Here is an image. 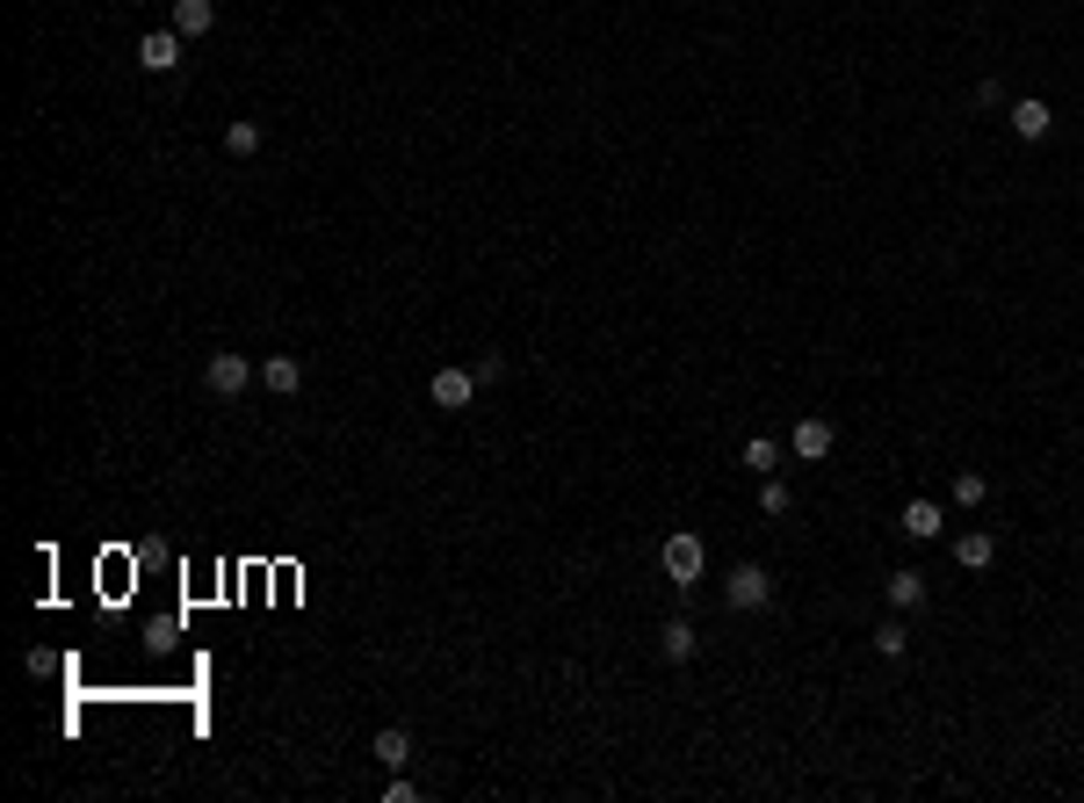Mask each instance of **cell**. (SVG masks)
<instances>
[{"label": "cell", "instance_id": "obj_13", "mask_svg": "<svg viewBox=\"0 0 1084 803\" xmlns=\"http://www.w3.org/2000/svg\"><path fill=\"white\" fill-rule=\"evenodd\" d=\"M831 420H795V456H803V464H825L831 456Z\"/></svg>", "mask_w": 1084, "mask_h": 803}, {"label": "cell", "instance_id": "obj_3", "mask_svg": "<svg viewBox=\"0 0 1084 803\" xmlns=\"http://www.w3.org/2000/svg\"><path fill=\"white\" fill-rule=\"evenodd\" d=\"M203 384L217 391V399H246V384H260V369L246 363L239 348H217V355L203 363Z\"/></svg>", "mask_w": 1084, "mask_h": 803}, {"label": "cell", "instance_id": "obj_9", "mask_svg": "<svg viewBox=\"0 0 1084 803\" xmlns=\"http://www.w3.org/2000/svg\"><path fill=\"white\" fill-rule=\"evenodd\" d=\"M658 651H666V659H672V666H688V659H694V651H702V629H694V623H688V615H672V623H666V629H658Z\"/></svg>", "mask_w": 1084, "mask_h": 803}, {"label": "cell", "instance_id": "obj_19", "mask_svg": "<svg viewBox=\"0 0 1084 803\" xmlns=\"http://www.w3.org/2000/svg\"><path fill=\"white\" fill-rule=\"evenodd\" d=\"M795 506V492L781 486V478H767V486H759V514H789Z\"/></svg>", "mask_w": 1084, "mask_h": 803}, {"label": "cell", "instance_id": "obj_12", "mask_svg": "<svg viewBox=\"0 0 1084 803\" xmlns=\"http://www.w3.org/2000/svg\"><path fill=\"white\" fill-rule=\"evenodd\" d=\"M174 30H181V36H210V30H217V0H174Z\"/></svg>", "mask_w": 1084, "mask_h": 803}, {"label": "cell", "instance_id": "obj_11", "mask_svg": "<svg viewBox=\"0 0 1084 803\" xmlns=\"http://www.w3.org/2000/svg\"><path fill=\"white\" fill-rule=\"evenodd\" d=\"M369 752L383 760V774H398L405 760H413V732H405V724H383V732L369 738Z\"/></svg>", "mask_w": 1084, "mask_h": 803}, {"label": "cell", "instance_id": "obj_14", "mask_svg": "<svg viewBox=\"0 0 1084 803\" xmlns=\"http://www.w3.org/2000/svg\"><path fill=\"white\" fill-rule=\"evenodd\" d=\"M781 456H789V449H781L774 435H752V442L738 449V464H745L752 478H774V471H781Z\"/></svg>", "mask_w": 1084, "mask_h": 803}, {"label": "cell", "instance_id": "obj_4", "mask_svg": "<svg viewBox=\"0 0 1084 803\" xmlns=\"http://www.w3.org/2000/svg\"><path fill=\"white\" fill-rule=\"evenodd\" d=\"M427 399H434V405H448V413H463V405L478 399V369H456V363L434 369V377H427Z\"/></svg>", "mask_w": 1084, "mask_h": 803}, {"label": "cell", "instance_id": "obj_15", "mask_svg": "<svg viewBox=\"0 0 1084 803\" xmlns=\"http://www.w3.org/2000/svg\"><path fill=\"white\" fill-rule=\"evenodd\" d=\"M890 609L896 615H918V609H926V572H890Z\"/></svg>", "mask_w": 1084, "mask_h": 803}, {"label": "cell", "instance_id": "obj_2", "mask_svg": "<svg viewBox=\"0 0 1084 803\" xmlns=\"http://www.w3.org/2000/svg\"><path fill=\"white\" fill-rule=\"evenodd\" d=\"M767 601H774V572L767 565H738V572L723 579V609L730 615H759Z\"/></svg>", "mask_w": 1084, "mask_h": 803}, {"label": "cell", "instance_id": "obj_17", "mask_svg": "<svg viewBox=\"0 0 1084 803\" xmlns=\"http://www.w3.org/2000/svg\"><path fill=\"white\" fill-rule=\"evenodd\" d=\"M947 500H954V506H969V514H976V506L991 500V478H983V471H969V464H962V471H954V486H947Z\"/></svg>", "mask_w": 1084, "mask_h": 803}, {"label": "cell", "instance_id": "obj_18", "mask_svg": "<svg viewBox=\"0 0 1084 803\" xmlns=\"http://www.w3.org/2000/svg\"><path fill=\"white\" fill-rule=\"evenodd\" d=\"M875 651H882V659H904V651H912V629H904V615L875 623Z\"/></svg>", "mask_w": 1084, "mask_h": 803}, {"label": "cell", "instance_id": "obj_5", "mask_svg": "<svg viewBox=\"0 0 1084 803\" xmlns=\"http://www.w3.org/2000/svg\"><path fill=\"white\" fill-rule=\"evenodd\" d=\"M181 44H189V36L174 30V22H167V30H145L138 36V66L145 73H174V66H181Z\"/></svg>", "mask_w": 1084, "mask_h": 803}, {"label": "cell", "instance_id": "obj_10", "mask_svg": "<svg viewBox=\"0 0 1084 803\" xmlns=\"http://www.w3.org/2000/svg\"><path fill=\"white\" fill-rule=\"evenodd\" d=\"M954 565H962V572H991V565H998V536H983V528L954 536Z\"/></svg>", "mask_w": 1084, "mask_h": 803}, {"label": "cell", "instance_id": "obj_8", "mask_svg": "<svg viewBox=\"0 0 1084 803\" xmlns=\"http://www.w3.org/2000/svg\"><path fill=\"white\" fill-rule=\"evenodd\" d=\"M896 528H904V536H918V543H940V536H947V506H940V500H912Z\"/></svg>", "mask_w": 1084, "mask_h": 803}, {"label": "cell", "instance_id": "obj_6", "mask_svg": "<svg viewBox=\"0 0 1084 803\" xmlns=\"http://www.w3.org/2000/svg\"><path fill=\"white\" fill-rule=\"evenodd\" d=\"M1005 123H1013V138H1027V145H1041L1055 131V109L1049 102H1033V94H1019L1013 109H1005Z\"/></svg>", "mask_w": 1084, "mask_h": 803}, {"label": "cell", "instance_id": "obj_1", "mask_svg": "<svg viewBox=\"0 0 1084 803\" xmlns=\"http://www.w3.org/2000/svg\"><path fill=\"white\" fill-rule=\"evenodd\" d=\"M658 565H666V579L680 587V601L702 587V572H708V543L694 536V528H680V536H666V550H658Z\"/></svg>", "mask_w": 1084, "mask_h": 803}, {"label": "cell", "instance_id": "obj_7", "mask_svg": "<svg viewBox=\"0 0 1084 803\" xmlns=\"http://www.w3.org/2000/svg\"><path fill=\"white\" fill-rule=\"evenodd\" d=\"M260 391H268V399H297V391H304V363H297V355H268V363H260Z\"/></svg>", "mask_w": 1084, "mask_h": 803}, {"label": "cell", "instance_id": "obj_21", "mask_svg": "<svg viewBox=\"0 0 1084 803\" xmlns=\"http://www.w3.org/2000/svg\"><path fill=\"white\" fill-rule=\"evenodd\" d=\"M470 369H478V384H500V377H506V363H500V355H478Z\"/></svg>", "mask_w": 1084, "mask_h": 803}, {"label": "cell", "instance_id": "obj_20", "mask_svg": "<svg viewBox=\"0 0 1084 803\" xmlns=\"http://www.w3.org/2000/svg\"><path fill=\"white\" fill-rule=\"evenodd\" d=\"M383 803H420V789H413V782H405V768H398V774H391V782H383Z\"/></svg>", "mask_w": 1084, "mask_h": 803}, {"label": "cell", "instance_id": "obj_16", "mask_svg": "<svg viewBox=\"0 0 1084 803\" xmlns=\"http://www.w3.org/2000/svg\"><path fill=\"white\" fill-rule=\"evenodd\" d=\"M260 138H268V131H260L254 116H232V123H224V153H232V159H254Z\"/></svg>", "mask_w": 1084, "mask_h": 803}]
</instances>
